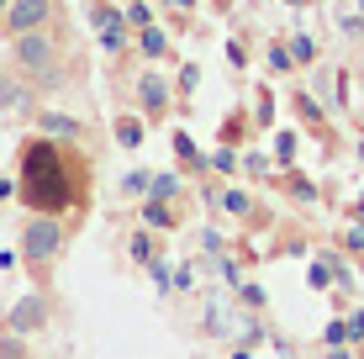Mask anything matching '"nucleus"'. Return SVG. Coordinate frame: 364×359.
<instances>
[{"mask_svg":"<svg viewBox=\"0 0 364 359\" xmlns=\"http://www.w3.org/2000/svg\"><path fill=\"white\" fill-rule=\"evenodd\" d=\"M228 64H232V69H243V64H248V53H243V43H228Z\"/></svg>","mask_w":364,"mask_h":359,"instance_id":"obj_35","label":"nucleus"},{"mask_svg":"<svg viewBox=\"0 0 364 359\" xmlns=\"http://www.w3.org/2000/svg\"><path fill=\"white\" fill-rule=\"evenodd\" d=\"M32 132H43V138H58V143H85V138H90V122H85V117H69V111L37 106V111H32Z\"/></svg>","mask_w":364,"mask_h":359,"instance_id":"obj_8","label":"nucleus"},{"mask_svg":"<svg viewBox=\"0 0 364 359\" xmlns=\"http://www.w3.org/2000/svg\"><path fill=\"white\" fill-rule=\"evenodd\" d=\"M200 249H206L211 259H222V249H228V243H222V232H217V227H206V232H200Z\"/></svg>","mask_w":364,"mask_h":359,"instance_id":"obj_27","label":"nucleus"},{"mask_svg":"<svg viewBox=\"0 0 364 359\" xmlns=\"http://www.w3.org/2000/svg\"><path fill=\"white\" fill-rule=\"evenodd\" d=\"M206 169H211V175H232V169H237V154H232V148H217V154L206 159Z\"/></svg>","mask_w":364,"mask_h":359,"instance_id":"obj_23","label":"nucleus"},{"mask_svg":"<svg viewBox=\"0 0 364 359\" xmlns=\"http://www.w3.org/2000/svg\"><path fill=\"white\" fill-rule=\"evenodd\" d=\"M174 286H180V291L196 286V264H180V269H174Z\"/></svg>","mask_w":364,"mask_h":359,"instance_id":"obj_34","label":"nucleus"},{"mask_svg":"<svg viewBox=\"0 0 364 359\" xmlns=\"http://www.w3.org/2000/svg\"><path fill=\"white\" fill-rule=\"evenodd\" d=\"M0 359H27V338H21V333H6V338H0Z\"/></svg>","mask_w":364,"mask_h":359,"instance_id":"obj_26","label":"nucleus"},{"mask_svg":"<svg viewBox=\"0 0 364 359\" xmlns=\"http://www.w3.org/2000/svg\"><path fill=\"white\" fill-rule=\"evenodd\" d=\"M196 85H200V69L185 64V69H180V95H196Z\"/></svg>","mask_w":364,"mask_h":359,"instance_id":"obj_30","label":"nucleus"},{"mask_svg":"<svg viewBox=\"0 0 364 359\" xmlns=\"http://www.w3.org/2000/svg\"><path fill=\"white\" fill-rule=\"evenodd\" d=\"M291 101H296V111H301V117H306V122H311V127H322V106H317V101H311V95H306V90H296V95H291Z\"/></svg>","mask_w":364,"mask_h":359,"instance_id":"obj_25","label":"nucleus"},{"mask_svg":"<svg viewBox=\"0 0 364 359\" xmlns=\"http://www.w3.org/2000/svg\"><path fill=\"white\" fill-rule=\"evenodd\" d=\"M132 48L143 58H174V43H169V32L159 27V21H154V27H137L132 32Z\"/></svg>","mask_w":364,"mask_h":359,"instance_id":"obj_10","label":"nucleus"},{"mask_svg":"<svg viewBox=\"0 0 364 359\" xmlns=\"http://www.w3.org/2000/svg\"><path fill=\"white\" fill-rule=\"evenodd\" d=\"M274 164H296V132H274Z\"/></svg>","mask_w":364,"mask_h":359,"instance_id":"obj_22","label":"nucleus"},{"mask_svg":"<svg viewBox=\"0 0 364 359\" xmlns=\"http://www.w3.org/2000/svg\"><path fill=\"white\" fill-rule=\"evenodd\" d=\"M6 11H11V0H0V21H6Z\"/></svg>","mask_w":364,"mask_h":359,"instance_id":"obj_41","label":"nucleus"},{"mask_svg":"<svg viewBox=\"0 0 364 359\" xmlns=\"http://www.w3.org/2000/svg\"><path fill=\"white\" fill-rule=\"evenodd\" d=\"M16 201V175H0V212Z\"/></svg>","mask_w":364,"mask_h":359,"instance_id":"obj_31","label":"nucleus"},{"mask_svg":"<svg viewBox=\"0 0 364 359\" xmlns=\"http://www.w3.org/2000/svg\"><path fill=\"white\" fill-rule=\"evenodd\" d=\"M354 217H359V222H364V201H354Z\"/></svg>","mask_w":364,"mask_h":359,"instance_id":"obj_39","label":"nucleus"},{"mask_svg":"<svg viewBox=\"0 0 364 359\" xmlns=\"http://www.w3.org/2000/svg\"><path fill=\"white\" fill-rule=\"evenodd\" d=\"M143 227L174 232V227H180V217H174V201H154V195H143Z\"/></svg>","mask_w":364,"mask_h":359,"instance_id":"obj_12","label":"nucleus"},{"mask_svg":"<svg viewBox=\"0 0 364 359\" xmlns=\"http://www.w3.org/2000/svg\"><path fill=\"white\" fill-rule=\"evenodd\" d=\"M169 106H174V90H169L164 74H159V69L137 74V111H143L148 122H164V117H169Z\"/></svg>","mask_w":364,"mask_h":359,"instance_id":"obj_9","label":"nucleus"},{"mask_svg":"<svg viewBox=\"0 0 364 359\" xmlns=\"http://www.w3.org/2000/svg\"><path fill=\"white\" fill-rule=\"evenodd\" d=\"M285 6H296V11H301V6H311V0H285Z\"/></svg>","mask_w":364,"mask_h":359,"instance_id":"obj_40","label":"nucleus"},{"mask_svg":"<svg viewBox=\"0 0 364 359\" xmlns=\"http://www.w3.org/2000/svg\"><path fill=\"white\" fill-rule=\"evenodd\" d=\"M243 301H248V312H264V291L248 286V280H243Z\"/></svg>","mask_w":364,"mask_h":359,"instance_id":"obj_32","label":"nucleus"},{"mask_svg":"<svg viewBox=\"0 0 364 359\" xmlns=\"http://www.w3.org/2000/svg\"><path fill=\"white\" fill-rule=\"evenodd\" d=\"M328 359H348V349H333V354H328Z\"/></svg>","mask_w":364,"mask_h":359,"instance_id":"obj_38","label":"nucleus"},{"mask_svg":"<svg viewBox=\"0 0 364 359\" xmlns=\"http://www.w3.org/2000/svg\"><path fill=\"white\" fill-rule=\"evenodd\" d=\"M322 338H328V349H343V343H348V323H328Z\"/></svg>","mask_w":364,"mask_h":359,"instance_id":"obj_29","label":"nucleus"},{"mask_svg":"<svg viewBox=\"0 0 364 359\" xmlns=\"http://www.w3.org/2000/svg\"><path fill=\"white\" fill-rule=\"evenodd\" d=\"M222 212L228 217H254V195L248 191H222Z\"/></svg>","mask_w":364,"mask_h":359,"instance_id":"obj_16","label":"nucleus"},{"mask_svg":"<svg viewBox=\"0 0 364 359\" xmlns=\"http://www.w3.org/2000/svg\"><path fill=\"white\" fill-rule=\"evenodd\" d=\"M174 154H180V164H185V169H200V175H206V154H200V148L191 143V132H174Z\"/></svg>","mask_w":364,"mask_h":359,"instance_id":"obj_15","label":"nucleus"},{"mask_svg":"<svg viewBox=\"0 0 364 359\" xmlns=\"http://www.w3.org/2000/svg\"><path fill=\"white\" fill-rule=\"evenodd\" d=\"M291 58H296V69H311V64H317V43H311L306 32H296L291 37Z\"/></svg>","mask_w":364,"mask_h":359,"instance_id":"obj_17","label":"nucleus"},{"mask_svg":"<svg viewBox=\"0 0 364 359\" xmlns=\"http://www.w3.org/2000/svg\"><path fill=\"white\" fill-rule=\"evenodd\" d=\"M6 64L27 74V85H32L37 95H53V90H64V85L74 80V69H69V53H64V37H58V27L11 37V58H6Z\"/></svg>","mask_w":364,"mask_h":359,"instance_id":"obj_2","label":"nucleus"},{"mask_svg":"<svg viewBox=\"0 0 364 359\" xmlns=\"http://www.w3.org/2000/svg\"><path fill=\"white\" fill-rule=\"evenodd\" d=\"M48 317H53V291H27V296H21V301L6 312V333L32 338V333L48 328Z\"/></svg>","mask_w":364,"mask_h":359,"instance_id":"obj_6","label":"nucleus"},{"mask_svg":"<svg viewBox=\"0 0 364 359\" xmlns=\"http://www.w3.org/2000/svg\"><path fill=\"white\" fill-rule=\"evenodd\" d=\"M64 243H69V222L64 217H27L21 222L16 254H21V264L32 269L37 291H53V269H58V259H64Z\"/></svg>","mask_w":364,"mask_h":359,"instance_id":"obj_3","label":"nucleus"},{"mask_svg":"<svg viewBox=\"0 0 364 359\" xmlns=\"http://www.w3.org/2000/svg\"><path fill=\"white\" fill-rule=\"evenodd\" d=\"M111 132H117V143H122V148H143V122H137L132 111H122V117L111 122Z\"/></svg>","mask_w":364,"mask_h":359,"instance_id":"obj_13","label":"nucleus"},{"mask_svg":"<svg viewBox=\"0 0 364 359\" xmlns=\"http://www.w3.org/2000/svg\"><path fill=\"white\" fill-rule=\"evenodd\" d=\"M180 175H174V169H164V175H154L148 180V195H154V201H180Z\"/></svg>","mask_w":364,"mask_h":359,"instance_id":"obj_14","label":"nucleus"},{"mask_svg":"<svg viewBox=\"0 0 364 359\" xmlns=\"http://www.w3.org/2000/svg\"><path fill=\"white\" fill-rule=\"evenodd\" d=\"M243 169H248V175H269V159H264V154H248Z\"/></svg>","mask_w":364,"mask_h":359,"instance_id":"obj_33","label":"nucleus"},{"mask_svg":"<svg viewBox=\"0 0 364 359\" xmlns=\"http://www.w3.org/2000/svg\"><path fill=\"white\" fill-rule=\"evenodd\" d=\"M169 11H196V0H164Z\"/></svg>","mask_w":364,"mask_h":359,"instance_id":"obj_37","label":"nucleus"},{"mask_svg":"<svg viewBox=\"0 0 364 359\" xmlns=\"http://www.w3.org/2000/svg\"><path fill=\"white\" fill-rule=\"evenodd\" d=\"M148 169H127V175H122V195H127V201H137V195H148Z\"/></svg>","mask_w":364,"mask_h":359,"instance_id":"obj_19","label":"nucleus"},{"mask_svg":"<svg viewBox=\"0 0 364 359\" xmlns=\"http://www.w3.org/2000/svg\"><path fill=\"white\" fill-rule=\"evenodd\" d=\"M269 69H274V74H291V69H296L291 43H269Z\"/></svg>","mask_w":364,"mask_h":359,"instance_id":"obj_21","label":"nucleus"},{"mask_svg":"<svg viewBox=\"0 0 364 359\" xmlns=\"http://www.w3.org/2000/svg\"><path fill=\"white\" fill-rule=\"evenodd\" d=\"M48 27H64V0H11L0 32L21 37V32H48Z\"/></svg>","mask_w":364,"mask_h":359,"instance_id":"obj_4","label":"nucleus"},{"mask_svg":"<svg viewBox=\"0 0 364 359\" xmlns=\"http://www.w3.org/2000/svg\"><path fill=\"white\" fill-rule=\"evenodd\" d=\"M348 338H364V312H354V317H348Z\"/></svg>","mask_w":364,"mask_h":359,"instance_id":"obj_36","label":"nucleus"},{"mask_svg":"<svg viewBox=\"0 0 364 359\" xmlns=\"http://www.w3.org/2000/svg\"><path fill=\"white\" fill-rule=\"evenodd\" d=\"M359 159H364V138H359Z\"/></svg>","mask_w":364,"mask_h":359,"instance_id":"obj_42","label":"nucleus"},{"mask_svg":"<svg viewBox=\"0 0 364 359\" xmlns=\"http://www.w3.org/2000/svg\"><path fill=\"white\" fill-rule=\"evenodd\" d=\"M90 21L100 32V48H106L111 58H127L132 53V27H127V11L111 6V0H90Z\"/></svg>","mask_w":364,"mask_h":359,"instance_id":"obj_5","label":"nucleus"},{"mask_svg":"<svg viewBox=\"0 0 364 359\" xmlns=\"http://www.w3.org/2000/svg\"><path fill=\"white\" fill-rule=\"evenodd\" d=\"M122 11H127V27H132V32H137V27H154V0H127Z\"/></svg>","mask_w":364,"mask_h":359,"instance_id":"obj_18","label":"nucleus"},{"mask_svg":"<svg viewBox=\"0 0 364 359\" xmlns=\"http://www.w3.org/2000/svg\"><path fill=\"white\" fill-rule=\"evenodd\" d=\"M95 191V159L85 143H58V138H21L16 148V201L27 217H80L90 212Z\"/></svg>","mask_w":364,"mask_h":359,"instance_id":"obj_1","label":"nucleus"},{"mask_svg":"<svg viewBox=\"0 0 364 359\" xmlns=\"http://www.w3.org/2000/svg\"><path fill=\"white\" fill-rule=\"evenodd\" d=\"M148 280H154L159 291H174V269H169V259H154V264H148Z\"/></svg>","mask_w":364,"mask_h":359,"instance_id":"obj_24","label":"nucleus"},{"mask_svg":"<svg viewBox=\"0 0 364 359\" xmlns=\"http://www.w3.org/2000/svg\"><path fill=\"white\" fill-rule=\"evenodd\" d=\"M285 191H291L296 201H317V185H311L306 175H296V169H291V175H285Z\"/></svg>","mask_w":364,"mask_h":359,"instance_id":"obj_20","label":"nucleus"},{"mask_svg":"<svg viewBox=\"0 0 364 359\" xmlns=\"http://www.w3.org/2000/svg\"><path fill=\"white\" fill-rule=\"evenodd\" d=\"M122 249H127V259L132 264H154V259H164L159 254V238H154V227H137V232H127V243H122Z\"/></svg>","mask_w":364,"mask_h":359,"instance_id":"obj_11","label":"nucleus"},{"mask_svg":"<svg viewBox=\"0 0 364 359\" xmlns=\"http://www.w3.org/2000/svg\"><path fill=\"white\" fill-rule=\"evenodd\" d=\"M37 111V90L27 85V74L0 64V117H32Z\"/></svg>","mask_w":364,"mask_h":359,"instance_id":"obj_7","label":"nucleus"},{"mask_svg":"<svg viewBox=\"0 0 364 359\" xmlns=\"http://www.w3.org/2000/svg\"><path fill=\"white\" fill-rule=\"evenodd\" d=\"M306 280H311V286L322 291V286H328V280H333V264H328V259H317V264L306 269Z\"/></svg>","mask_w":364,"mask_h":359,"instance_id":"obj_28","label":"nucleus"}]
</instances>
